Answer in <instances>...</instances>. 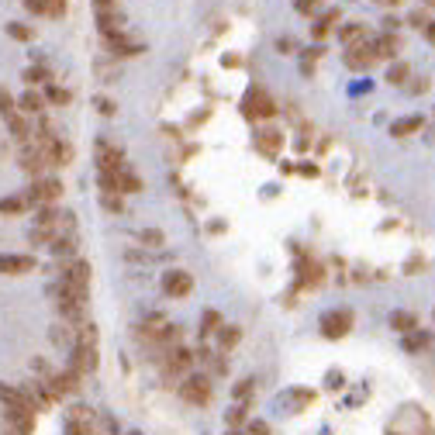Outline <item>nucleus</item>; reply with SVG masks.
<instances>
[{
	"label": "nucleus",
	"instance_id": "nucleus-50",
	"mask_svg": "<svg viewBox=\"0 0 435 435\" xmlns=\"http://www.w3.org/2000/svg\"><path fill=\"white\" fill-rule=\"evenodd\" d=\"M425 38H429V42H432V45H435V21H432V25H429V28H425Z\"/></svg>",
	"mask_w": 435,
	"mask_h": 435
},
{
	"label": "nucleus",
	"instance_id": "nucleus-49",
	"mask_svg": "<svg viewBox=\"0 0 435 435\" xmlns=\"http://www.w3.org/2000/svg\"><path fill=\"white\" fill-rule=\"evenodd\" d=\"M401 25V21H397V18H383V31H394V28Z\"/></svg>",
	"mask_w": 435,
	"mask_h": 435
},
{
	"label": "nucleus",
	"instance_id": "nucleus-40",
	"mask_svg": "<svg viewBox=\"0 0 435 435\" xmlns=\"http://www.w3.org/2000/svg\"><path fill=\"white\" fill-rule=\"evenodd\" d=\"M31 370L38 373V380H49V377H52V370H49V363H45L42 356H35V359H31Z\"/></svg>",
	"mask_w": 435,
	"mask_h": 435
},
{
	"label": "nucleus",
	"instance_id": "nucleus-46",
	"mask_svg": "<svg viewBox=\"0 0 435 435\" xmlns=\"http://www.w3.org/2000/svg\"><path fill=\"white\" fill-rule=\"evenodd\" d=\"M49 14H52V18L66 14V0H49Z\"/></svg>",
	"mask_w": 435,
	"mask_h": 435
},
{
	"label": "nucleus",
	"instance_id": "nucleus-54",
	"mask_svg": "<svg viewBox=\"0 0 435 435\" xmlns=\"http://www.w3.org/2000/svg\"><path fill=\"white\" fill-rule=\"evenodd\" d=\"M228 435H239V432H228Z\"/></svg>",
	"mask_w": 435,
	"mask_h": 435
},
{
	"label": "nucleus",
	"instance_id": "nucleus-13",
	"mask_svg": "<svg viewBox=\"0 0 435 435\" xmlns=\"http://www.w3.org/2000/svg\"><path fill=\"white\" fill-rule=\"evenodd\" d=\"M35 270V259L31 256H18V252H0V273L4 276H25Z\"/></svg>",
	"mask_w": 435,
	"mask_h": 435
},
{
	"label": "nucleus",
	"instance_id": "nucleus-42",
	"mask_svg": "<svg viewBox=\"0 0 435 435\" xmlns=\"http://www.w3.org/2000/svg\"><path fill=\"white\" fill-rule=\"evenodd\" d=\"M411 25L414 28H422V31H425V28L432 25V18H429V11H411V18H408Z\"/></svg>",
	"mask_w": 435,
	"mask_h": 435
},
{
	"label": "nucleus",
	"instance_id": "nucleus-29",
	"mask_svg": "<svg viewBox=\"0 0 435 435\" xmlns=\"http://www.w3.org/2000/svg\"><path fill=\"white\" fill-rule=\"evenodd\" d=\"M138 242L145 245V249H163L166 235L159 232V228H142V232H138Z\"/></svg>",
	"mask_w": 435,
	"mask_h": 435
},
{
	"label": "nucleus",
	"instance_id": "nucleus-10",
	"mask_svg": "<svg viewBox=\"0 0 435 435\" xmlns=\"http://www.w3.org/2000/svg\"><path fill=\"white\" fill-rule=\"evenodd\" d=\"M373 42V38H370ZM370 42H359V45H349L346 52H342V62L353 69V73H366L373 62H377V55H373V45Z\"/></svg>",
	"mask_w": 435,
	"mask_h": 435
},
{
	"label": "nucleus",
	"instance_id": "nucleus-35",
	"mask_svg": "<svg viewBox=\"0 0 435 435\" xmlns=\"http://www.w3.org/2000/svg\"><path fill=\"white\" fill-rule=\"evenodd\" d=\"M101 204H104V211H111V215H121V211H125L121 193H101Z\"/></svg>",
	"mask_w": 435,
	"mask_h": 435
},
{
	"label": "nucleus",
	"instance_id": "nucleus-27",
	"mask_svg": "<svg viewBox=\"0 0 435 435\" xmlns=\"http://www.w3.org/2000/svg\"><path fill=\"white\" fill-rule=\"evenodd\" d=\"M49 104H55V108H66L69 101H73V94L69 90H62V86H55V83H45V94H42Z\"/></svg>",
	"mask_w": 435,
	"mask_h": 435
},
{
	"label": "nucleus",
	"instance_id": "nucleus-5",
	"mask_svg": "<svg viewBox=\"0 0 435 435\" xmlns=\"http://www.w3.org/2000/svg\"><path fill=\"white\" fill-rule=\"evenodd\" d=\"M349 328H353V311L349 307H335V311L322 315V335L325 339H342V335H349Z\"/></svg>",
	"mask_w": 435,
	"mask_h": 435
},
{
	"label": "nucleus",
	"instance_id": "nucleus-11",
	"mask_svg": "<svg viewBox=\"0 0 435 435\" xmlns=\"http://www.w3.org/2000/svg\"><path fill=\"white\" fill-rule=\"evenodd\" d=\"M276 114V104H273V97L266 90H249L245 94V118H273Z\"/></svg>",
	"mask_w": 435,
	"mask_h": 435
},
{
	"label": "nucleus",
	"instance_id": "nucleus-34",
	"mask_svg": "<svg viewBox=\"0 0 435 435\" xmlns=\"http://www.w3.org/2000/svg\"><path fill=\"white\" fill-rule=\"evenodd\" d=\"M52 80V73L45 69V66H31V69H25V83L28 86H35V83H49Z\"/></svg>",
	"mask_w": 435,
	"mask_h": 435
},
{
	"label": "nucleus",
	"instance_id": "nucleus-39",
	"mask_svg": "<svg viewBox=\"0 0 435 435\" xmlns=\"http://www.w3.org/2000/svg\"><path fill=\"white\" fill-rule=\"evenodd\" d=\"M294 7H298V14H307V18H315V14L322 11V0H298Z\"/></svg>",
	"mask_w": 435,
	"mask_h": 435
},
{
	"label": "nucleus",
	"instance_id": "nucleus-26",
	"mask_svg": "<svg viewBox=\"0 0 435 435\" xmlns=\"http://www.w3.org/2000/svg\"><path fill=\"white\" fill-rule=\"evenodd\" d=\"M28 208H31V204H28L25 197H0V215H7V218L25 215Z\"/></svg>",
	"mask_w": 435,
	"mask_h": 435
},
{
	"label": "nucleus",
	"instance_id": "nucleus-53",
	"mask_svg": "<svg viewBox=\"0 0 435 435\" xmlns=\"http://www.w3.org/2000/svg\"><path fill=\"white\" fill-rule=\"evenodd\" d=\"M128 435H142V432H128Z\"/></svg>",
	"mask_w": 435,
	"mask_h": 435
},
{
	"label": "nucleus",
	"instance_id": "nucleus-25",
	"mask_svg": "<svg viewBox=\"0 0 435 435\" xmlns=\"http://www.w3.org/2000/svg\"><path fill=\"white\" fill-rule=\"evenodd\" d=\"M66 418H69V422H80V425H90V429H97V411L86 408V405H73V408L66 411Z\"/></svg>",
	"mask_w": 435,
	"mask_h": 435
},
{
	"label": "nucleus",
	"instance_id": "nucleus-36",
	"mask_svg": "<svg viewBox=\"0 0 435 435\" xmlns=\"http://www.w3.org/2000/svg\"><path fill=\"white\" fill-rule=\"evenodd\" d=\"M14 111H18V101L11 97V90H7V86H0V114H4V118H11Z\"/></svg>",
	"mask_w": 435,
	"mask_h": 435
},
{
	"label": "nucleus",
	"instance_id": "nucleus-28",
	"mask_svg": "<svg viewBox=\"0 0 435 435\" xmlns=\"http://www.w3.org/2000/svg\"><path fill=\"white\" fill-rule=\"evenodd\" d=\"M55 239H59V235H55L52 228H31V232H28V242L38 245V249H49Z\"/></svg>",
	"mask_w": 435,
	"mask_h": 435
},
{
	"label": "nucleus",
	"instance_id": "nucleus-3",
	"mask_svg": "<svg viewBox=\"0 0 435 435\" xmlns=\"http://www.w3.org/2000/svg\"><path fill=\"white\" fill-rule=\"evenodd\" d=\"M59 283H62L73 298L86 300L90 298V263H86V259H73V263H66L62 273H59Z\"/></svg>",
	"mask_w": 435,
	"mask_h": 435
},
{
	"label": "nucleus",
	"instance_id": "nucleus-41",
	"mask_svg": "<svg viewBox=\"0 0 435 435\" xmlns=\"http://www.w3.org/2000/svg\"><path fill=\"white\" fill-rule=\"evenodd\" d=\"M62 435H94V429H90V425H80V422H69V418H66V429H62Z\"/></svg>",
	"mask_w": 435,
	"mask_h": 435
},
{
	"label": "nucleus",
	"instance_id": "nucleus-22",
	"mask_svg": "<svg viewBox=\"0 0 435 435\" xmlns=\"http://www.w3.org/2000/svg\"><path fill=\"white\" fill-rule=\"evenodd\" d=\"M18 111L35 118V114H42V111H45V97H42V94L31 86V90H25V94H21V101H18Z\"/></svg>",
	"mask_w": 435,
	"mask_h": 435
},
{
	"label": "nucleus",
	"instance_id": "nucleus-4",
	"mask_svg": "<svg viewBox=\"0 0 435 435\" xmlns=\"http://www.w3.org/2000/svg\"><path fill=\"white\" fill-rule=\"evenodd\" d=\"M62 197V183L55 180V176H42V180H35L31 187H28L25 200L31 208H45V204H55Z\"/></svg>",
	"mask_w": 435,
	"mask_h": 435
},
{
	"label": "nucleus",
	"instance_id": "nucleus-6",
	"mask_svg": "<svg viewBox=\"0 0 435 435\" xmlns=\"http://www.w3.org/2000/svg\"><path fill=\"white\" fill-rule=\"evenodd\" d=\"M125 169V152L111 142H97V173L101 176H118Z\"/></svg>",
	"mask_w": 435,
	"mask_h": 435
},
{
	"label": "nucleus",
	"instance_id": "nucleus-33",
	"mask_svg": "<svg viewBox=\"0 0 435 435\" xmlns=\"http://www.w3.org/2000/svg\"><path fill=\"white\" fill-rule=\"evenodd\" d=\"M252 390H256V380H252V377H245V380H239L235 383V387H232V397H235V401H249V397H252Z\"/></svg>",
	"mask_w": 435,
	"mask_h": 435
},
{
	"label": "nucleus",
	"instance_id": "nucleus-38",
	"mask_svg": "<svg viewBox=\"0 0 435 435\" xmlns=\"http://www.w3.org/2000/svg\"><path fill=\"white\" fill-rule=\"evenodd\" d=\"M245 405H239V408H232L228 414H225V422H228V429H239V425H245Z\"/></svg>",
	"mask_w": 435,
	"mask_h": 435
},
{
	"label": "nucleus",
	"instance_id": "nucleus-9",
	"mask_svg": "<svg viewBox=\"0 0 435 435\" xmlns=\"http://www.w3.org/2000/svg\"><path fill=\"white\" fill-rule=\"evenodd\" d=\"M191 290H193V276L187 270H169V273H163V294H166V298L183 300V298H191Z\"/></svg>",
	"mask_w": 435,
	"mask_h": 435
},
{
	"label": "nucleus",
	"instance_id": "nucleus-18",
	"mask_svg": "<svg viewBox=\"0 0 435 435\" xmlns=\"http://www.w3.org/2000/svg\"><path fill=\"white\" fill-rule=\"evenodd\" d=\"M239 342H242V328H239V325H221V328H218V353H221V356L232 353Z\"/></svg>",
	"mask_w": 435,
	"mask_h": 435
},
{
	"label": "nucleus",
	"instance_id": "nucleus-31",
	"mask_svg": "<svg viewBox=\"0 0 435 435\" xmlns=\"http://www.w3.org/2000/svg\"><path fill=\"white\" fill-rule=\"evenodd\" d=\"M221 325H225V322H221L218 311H204V315H200V335H204V339H208V335H218Z\"/></svg>",
	"mask_w": 435,
	"mask_h": 435
},
{
	"label": "nucleus",
	"instance_id": "nucleus-14",
	"mask_svg": "<svg viewBox=\"0 0 435 435\" xmlns=\"http://www.w3.org/2000/svg\"><path fill=\"white\" fill-rule=\"evenodd\" d=\"M370 45H373V55H377V59H387V62H390V59H397V52H401V38H397L394 31L373 35V42H370Z\"/></svg>",
	"mask_w": 435,
	"mask_h": 435
},
{
	"label": "nucleus",
	"instance_id": "nucleus-51",
	"mask_svg": "<svg viewBox=\"0 0 435 435\" xmlns=\"http://www.w3.org/2000/svg\"><path fill=\"white\" fill-rule=\"evenodd\" d=\"M377 4H383V7H397L401 0H377Z\"/></svg>",
	"mask_w": 435,
	"mask_h": 435
},
{
	"label": "nucleus",
	"instance_id": "nucleus-21",
	"mask_svg": "<svg viewBox=\"0 0 435 435\" xmlns=\"http://www.w3.org/2000/svg\"><path fill=\"white\" fill-rule=\"evenodd\" d=\"M422 125H425V118H422V114H411V118H401V121L390 125V135L408 138V135H414V132H422Z\"/></svg>",
	"mask_w": 435,
	"mask_h": 435
},
{
	"label": "nucleus",
	"instance_id": "nucleus-15",
	"mask_svg": "<svg viewBox=\"0 0 435 435\" xmlns=\"http://www.w3.org/2000/svg\"><path fill=\"white\" fill-rule=\"evenodd\" d=\"M373 35H370V28L363 25V21H349V25L339 28V42L349 49V45H359V42H370Z\"/></svg>",
	"mask_w": 435,
	"mask_h": 435
},
{
	"label": "nucleus",
	"instance_id": "nucleus-1",
	"mask_svg": "<svg viewBox=\"0 0 435 435\" xmlns=\"http://www.w3.org/2000/svg\"><path fill=\"white\" fill-rule=\"evenodd\" d=\"M159 366H163V377L166 383H180L183 377H191V370H193V353L191 349H183V346H173V349H166L159 359H156Z\"/></svg>",
	"mask_w": 435,
	"mask_h": 435
},
{
	"label": "nucleus",
	"instance_id": "nucleus-48",
	"mask_svg": "<svg viewBox=\"0 0 435 435\" xmlns=\"http://www.w3.org/2000/svg\"><path fill=\"white\" fill-rule=\"evenodd\" d=\"M0 435H28V432H21V429H14V425H7V422H4V429H0Z\"/></svg>",
	"mask_w": 435,
	"mask_h": 435
},
{
	"label": "nucleus",
	"instance_id": "nucleus-30",
	"mask_svg": "<svg viewBox=\"0 0 435 435\" xmlns=\"http://www.w3.org/2000/svg\"><path fill=\"white\" fill-rule=\"evenodd\" d=\"M77 245H80L77 242V235H59L49 249H52L55 256H77Z\"/></svg>",
	"mask_w": 435,
	"mask_h": 435
},
{
	"label": "nucleus",
	"instance_id": "nucleus-43",
	"mask_svg": "<svg viewBox=\"0 0 435 435\" xmlns=\"http://www.w3.org/2000/svg\"><path fill=\"white\" fill-rule=\"evenodd\" d=\"M94 108L101 111L104 118H114V114H118V108H114V101H108V97H97V101H94Z\"/></svg>",
	"mask_w": 435,
	"mask_h": 435
},
{
	"label": "nucleus",
	"instance_id": "nucleus-23",
	"mask_svg": "<svg viewBox=\"0 0 435 435\" xmlns=\"http://www.w3.org/2000/svg\"><path fill=\"white\" fill-rule=\"evenodd\" d=\"M142 191H145V183H142V176H135V173H132V169L125 166V169L118 173V193L125 197V193H142Z\"/></svg>",
	"mask_w": 435,
	"mask_h": 435
},
{
	"label": "nucleus",
	"instance_id": "nucleus-20",
	"mask_svg": "<svg viewBox=\"0 0 435 435\" xmlns=\"http://www.w3.org/2000/svg\"><path fill=\"white\" fill-rule=\"evenodd\" d=\"M387 325L394 328V332H401V335H411V332H418V315H411V311H390Z\"/></svg>",
	"mask_w": 435,
	"mask_h": 435
},
{
	"label": "nucleus",
	"instance_id": "nucleus-16",
	"mask_svg": "<svg viewBox=\"0 0 435 435\" xmlns=\"http://www.w3.org/2000/svg\"><path fill=\"white\" fill-rule=\"evenodd\" d=\"M97 28H101L104 38L125 35V14L121 11H104V14H97Z\"/></svg>",
	"mask_w": 435,
	"mask_h": 435
},
{
	"label": "nucleus",
	"instance_id": "nucleus-12",
	"mask_svg": "<svg viewBox=\"0 0 435 435\" xmlns=\"http://www.w3.org/2000/svg\"><path fill=\"white\" fill-rule=\"evenodd\" d=\"M0 405L4 408H18V411H35L38 414V408L31 405V397H28L21 387H11V383H4L0 380Z\"/></svg>",
	"mask_w": 435,
	"mask_h": 435
},
{
	"label": "nucleus",
	"instance_id": "nucleus-2",
	"mask_svg": "<svg viewBox=\"0 0 435 435\" xmlns=\"http://www.w3.org/2000/svg\"><path fill=\"white\" fill-rule=\"evenodd\" d=\"M176 394L193 405V408H204V405H211V397H215V383L208 373H191V377H183V380L176 383Z\"/></svg>",
	"mask_w": 435,
	"mask_h": 435
},
{
	"label": "nucleus",
	"instance_id": "nucleus-37",
	"mask_svg": "<svg viewBox=\"0 0 435 435\" xmlns=\"http://www.w3.org/2000/svg\"><path fill=\"white\" fill-rule=\"evenodd\" d=\"M7 35H11V38H18V42H31V35H35V31H31L28 25H18V21H11V25H7Z\"/></svg>",
	"mask_w": 435,
	"mask_h": 435
},
{
	"label": "nucleus",
	"instance_id": "nucleus-7",
	"mask_svg": "<svg viewBox=\"0 0 435 435\" xmlns=\"http://www.w3.org/2000/svg\"><path fill=\"white\" fill-rule=\"evenodd\" d=\"M18 159H21V169H25L31 180H42V176H45V173L52 169V166H49V159L42 156V149H38L35 142L21 145V156H18Z\"/></svg>",
	"mask_w": 435,
	"mask_h": 435
},
{
	"label": "nucleus",
	"instance_id": "nucleus-17",
	"mask_svg": "<svg viewBox=\"0 0 435 435\" xmlns=\"http://www.w3.org/2000/svg\"><path fill=\"white\" fill-rule=\"evenodd\" d=\"M280 145H283V135H280L276 128H263V132L256 135V149H259L263 156H270V159L280 152Z\"/></svg>",
	"mask_w": 435,
	"mask_h": 435
},
{
	"label": "nucleus",
	"instance_id": "nucleus-19",
	"mask_svg": "<svg viewBox=\"0 0 435 435\" xmlns=\"http://www.w3.org/2000/svg\"><path fill=\"white\" fill-rule=\"evenodd\" d=\"M7 132H11V138H14L18 145H28V142H31V128H28V121H25L21 111H14V114L7 118Z\"/></svg>",
	"mask_w": 435,
	"mask_h": 435
},
{
	"label": "nucleus",
	"instance_id": "nucleus-52",
	"mask_svg": "<svg viewBox=\"0 0 435 435\" xmlns=\"http://www.w3.org/2000/svg\"><path fill=\"white\" fill-rule=\"evenodd\" d=\"M425 4H429V7H435V0H425Z\"/></svg>",
	"mask_w": 435,
	"mask_h": 435
},
{
	"label": "nucleus",
	"instance_id": "nucleus-32",
	"mask_svg": "<svg viewBox=\"0 0 435 435\" xmlns=\"http://www.w3.org/2000/svg\"><path fill=\"white\" fill-rule=\"evenodd\" d=\"M411 77V66L408 62H394L390 69H387V83H394V86H405V80Z\"/></svg>",
	"mask_w": 435,
	"mask_h": 435
},
{
	"label": "nucleus",
	"instance_id": "nucleus-47",
	"mask_svg": "<svg viewBox=\"0 0 435 435\" xmlns=\"http://www.w3.org/2000/svg\"><path fill=\"white\" fill-rule=\"evenodd\" d=\"M276 49H280L283 55H290L294 49H298V45H294V38H280V42H276Z\"/></svg>",
	"mask_w": 435,
	"mask_h": 435
},
{
	"label": "nucleus",
	"instance_id": "nucleus-44",
	"mask_svg": "<svg viewBox=\"0 0 435 435\" xmlns=\"http://www.w3.org/2000/svg\"><path fill=\"white\" fill-rule=\"evenodd\" d=\"M25 7L31 14H49V0H25Z\"/></svg>",
	"mask_w": 435,
	"mask_h": 435
},
{
	"label": "nucleus",
	"instance_id": "nucleus-8",
	"mask_svg": "<svg viewBox=\"0 0 435 435\" xmlns=\"http://www.w3.org/2000/svg\"><path fill=\"white\" fill-rule=\"evenodd\" d=\"M49 390H52L55 401H62V397H69V394H80L83 390V377H77L73 370H62V373H52L49 380H42Z\"/></svg>",
	"mask_w": 435,
	"mask_h": 435
},
{
	"label": "nucleus",
	"instance_id": "nucleus-45",
	"mask_svg": "<svg viewBox=\"0 0 435 435\" xmlns=\"http://www.w3.org/2000/svg\"><path fill=\"white\" fill-rule=\"evenodd\" d=\"M249 435H270V425L266 422H249Z\"/></svg>",
	"mask_w": 435,
	"mask_h": 435
},
{
	"label": "nucleus",
	"instance_id": "nucleus-24",
	"mask_svg": "<svg viewBox=\"0 0 435 435\" xmlns=\"http://www.w3.org/2000/svg\"><path fill=\"white\" fill-rule=\"evenodd\" d=\"M339 18H342V11H325L318 21H315V28H311V35L322 42V38H328V31H332V25H339Z\"/></svg>",
	"mask_w": 435,
	"mask_h": 435
}]
</instances>
